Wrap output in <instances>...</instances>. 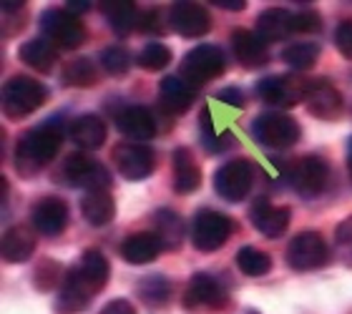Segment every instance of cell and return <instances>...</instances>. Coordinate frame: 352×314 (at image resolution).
<instances>
[{
	"instance_id": "obj_1",
	"label": "cell",
	"mask_w": 352,
	"mask_h": 314,
	"mask_svg": "<svg viewBox=\"0 0 352 314\" xmlns=\"http://www.w3.org/2000/svg\"><path fill=\"white\" fill-rule=\"evenodd\" d=\"M66 128L68 126H63L60 118H51V121H45V124L23 133L18 144H15L13 154V164L18 168V174L25 176V179L41 174L60 151Z\"/></svg>"
},
{
	"instance_id": "obj_2",
	"label": "cell",
	"mask_w": 352,
	"mask_h": 314,
	"mask_svg": "<svg viewBox=\"0 0 352 314\" xmlns=\"http://www.w3.org/2000/svg\"><path fill=\"white\" fill-rule=\"evenodd\" d=\"M252 139L262 144L264 148H292L302 136V128L297 118H292L285 111H264L252 121Z\"/></svg>"
},
{
	"instance_id": "obj_3",
	"label": "cell",
	"mask_w": 352,
	"mask_h": 314,
	"mask_svg": "<svg viewBox=\"0 0 352 314\" xmlns=\"http://www.w3.org/2000/svg\"><path fill=\"white\" fill-rule=\"evenodd\" d=\"M45 98H48V88L30 76H15L3 86V111L13 121L36 113L45 103Z\"/></svg>"
},
{
	"instance_id": "obj_4",
	"label": "cell",
	"mask_w": 352,
	"mask_h": 314,
	"mask_svg": "<svg viewBox=\"0 0 352 314\" xmlns=\"http://www.w3.org/2000/svg\"><path fill=\"white\" fill-rule=\"evenodd\" d=\"M232 232H234V221L227 214L214 212V209H201L191 219V244L204 254H212L219 247H224Z\"/></svg>"
},
{
	"instance_id": "obj_5",
	"label": "cell",
	"mask_w": 352,
	"mask_h": 314,
	"mask_svg": "<svg viewBox=\"0 0 352 314\" xmlns=\"http://www.w3.org/2000/svg\"><path fill=\"white\" fill-rule=\"evenodd\" d=\"M227 68V58H224V51L219 45L204 43L191 48L182 60V78L186 83H191L194 88H199L201 83H209V80L219 78Z\"/></svg>"
},
{
	"instance_id": "obj_6",
	"label": "cell",
	"mask_w": 352,
	"mask_h": 314,
	"mask_svg": "<svg viewBox=\"0 0 352 314\" xmlns=\"http://www.w3.org/2000/svg\"><path fill=\"white\" fill-rule=\"evenodd\" d=\"M41 30H43V38H48L56 48H66V51H74L86 41L83 21L68 10H45L41 15Z\"/></svg>"
},
{
	"instance_id": "obj_7",
	"label": "cell",
	"mask_w": 352,
	"mask_h": 314,
	"mask_svg": "<svg viewBox=\"0 0 352 314\" xmlns=\"http://www.w3.org/2000/svg\"><path fill=\"white\" fill-rule=\"evenodd\" d=\"M307 83L309 78H300V76H267L257 83V96L267 106H272V111L292 109L305 101Z\"/></svg>"
},
{
	"instance_id": "obj_8",
	"label": "cell",
	"mask_w": 352,
	"mask_h": 314,
	"mask_svg": "<svg viewBox=\"0 0 352 314\" xmlns=\"http://www.w3.org/2000/svg\"><path fill=\"white\" fill-rule=\"evenodd\" d=\"M330 262V249L322 234L317 232H300L287 247V264L294 271H315Z\"/></svg>"
},
{
	"instance_id": "obj_9",
	"label": "cell",
	"mask_w": 352,
	"mask_h": 314,
	"mask_svg": "<svg viewBox=\"0 0 352 314\" xmlns=\"http://www.w3.org/2000/svg\"><path fill=\"white\" fill-rule=\"evenodd\" d=\"M289 181H292V189L302 199L320 197L327 189V181H330V164L322 156H315V154L302 156L289 168Z\"/></svg>"
},
{
	"instance_id": "obj_10",
	"label": "cell",
	"mask_w": 352,
	"mask_h": 314,
	"mask_svg": "<svg viewBox=\"0 0 352 314\" xmlns=\"http://www.w3.org/2000/svg\"><path fill=\"white\" fill-rule=\"evenodd\" d=\"M252 181H254V166H252V161L234 159L217 168V174H214V191L224 201L236 204V201H242L250 194Z\"/></svg>"
},
{
	"instance_id": "obj_11",
	"label": "cell",
	"mask_w": 352,
	"mask_h": 314,
	"mask_svg": "<svg viewBox=\"0 0 352 314\" xmlns=\"http://www.w3.org/2000/svg\"><path fill=\"white\" fill-rule=\"evenodd\" d=\"M63 174L71 186L86 191H109L111 171L88 154H71L63 164Z\"/></svg>"
},
{
	"instance_id": "obj_12",
	"label": "cell",
	"mask_w": 352,
	"mask_h": 314,
	"mask_svg": "<svg viewBox=\"0 0 352 314\" xmlns=\"http://www.w3.org/2000/svg\"><path fill=\"white\" fill-rule=\"evenodd\" d=\"M113 164L126 181H144L154 174L156 156L148 146L131 141V144H118L113 148Z\"/></svg>"
},
{
	"instance_id": "obj_13",
	"label": "cell",
	"mask_w": 352,
	"mask_h": 314,
	"mask_svg": "<svg viewBox=\"0 0 352 314\" xmlns=\"http://www.w3.org/2000/svg\"><path fill=\"white\" fill-rule=\"evenodd\" d=\"M229 302V294L224 289L219 279L206 274V271H199L189 279L186 284V292H184V307L186 309H197V307H214L219 309Z\"/></svg>"
},
{
	"instance_id": "obj_14",
	"label": "cell",
	"mask_w": 352,
	"mask_h": 314,
	"mask_svg": "<svg viewBox=\"0 0 352 314\" xmlns=\"http://www.w3.org/2000/svg\"><path fill=\"white\" fill-rule=\"evenodd\" d=\"M169 25L184 38H201L212 30V15L199 3H174L169 10Z\"/></svg>"
},
{
	"instance_id": "obj_15",
	"label": "cell",
	"mask_w": 352,
	"mask_h": 314,
	"mask_svg": "<svg viewBox=\"0 0 352 314\" xmlns=\"http://www.w3.org/2000/svg\"><path fill=\"white\" fill-rule=\"evenodd\" d=\"M94 297H96V289L83 279L78 267H74V269H68V274L63 277V284H60L58 297H56V312L81 314L83 309L91 304Z\"/></svg>"
},
{
	"instance_id": "obj_16",
	"label": "cell",
	"mask_w": 352,
	"mask_h": 314,
	"mask_svg": "<svg viewBox=\"0 0 352 314\" xmlns=\"http://www.w3.org/2000/svg\"><path fill=\"white\" fill-rule=\"evenodd\" d=\"M305 103H307L309 113L322 121H335L342 111V96L330 78H309Z\"/></svg>"
},
{
	"instance_id": "obj_17",
	"label": "cell",
	"mask_w": 352,
	"mask_h": 314,
	"mask_svg": "<svg viewBox=\"0 0 352 314\" xmlns=\"http://www.w3.org/2000/svg\"><path fill=\"white\" fill-rule=\"evenodd\" d=\"M116 128L131 141H148L156 136V118L146 106H124L113 113Z\"/></svg>"
},
{
	"instance_id": "obj_18",
	"label": "cell",
	"mask_w": 352,
	"mask_h": 314,
	"mask_svg": "<svg viewBox=\"0 0 352 314\" xmlns=\"http://www.w3.org/2000/svg\"><path fill=\"white\" fill-rule=\"evenodd\" d=\"M33 229L43 236H58L68 224V204L60 197H45L33 206Z\"/></svg>"
},
{
	"instance_id": "obj_19",
	"label": "cell",
	"mask_w": 352,
	"mask_h": 314,
	"mask_svg": "<svg viewBox=\"0 0 352 314\" xmlns=\"http://www.w3.org/2000/svg\"><path fill=\"white\" fill-rule=\"evenodd\" d=\"M289 219H292V214L287 206H274L267 199H257L250 209V221L267 239H279L285 234L287 227H289Z\"/></svg>"
},
{
	"instance_id": "obj_20",
	"label": "cell",
	"mask_w": 352,
	"mask_h": 314,
	"mask_svg": "<svg viewBox=\"0 0 352 314\" xmlns=\"http://www.w3.org/2000/svg\"><path fill=\"white\" fill-rule=\"evenodd\" d=\"M197 88L186 83L182 76H166L159 86V103L169 116H182L191 109Z\"/></svg>"
},
{
	"instance_id": "obj_21",
	"label": "cell",
	"mask_w": 352,
	"mask_h": 314,
	"mask_svg": "<svg viewBox=\"0 0 352 314\" xmlns=\"http://www.w3.org/2000/svg\"><path fill=\"white\" fill-rule=\"evenodd\" d=\"M232 53H234V58L242 66H250V68L264 66L270 60V48H267V43H264L254 30L236 28L232 33Z\"/></svg>"
},
{
	"instance_id": "obj_22",
	"label": "cell",
	"mask_w": 352,
	"mask_h": 314,
	"mask_svg": "<svg viewBox=\"0 0 352 314\" xmlns=\"http://www.w3.org/2000/svg\"><path fill=\"white\" fill-rule=\"evenodd\" d=\"M36 229L30 227H10L3 234V259L8 264H23L28 262L33 251H36Z\"/></svg>"
},
{
	"instance_id": "obj_23",
	"label": "cell",
	"mask_w": 352,
	"mask_h": 314,
	"mask_svg": "<svg viewBox=\"0 0 352 314\" xmlns=\"http://www.w3.org/2000/svg\"><path fill=\"white\" fill-rule=\"evenodd\" d=\"M171 168H174V191L176 194H191V191L199 189L201 183V168H199L197 159L191 156L189 148H176L174 156H171Z\"/></svg>"
},
{
	"instance_id": "obj_24",
	"label": "cell",
	"mask_w": 352,
	"mask_h": 314,
	"mask_svg": "<svg viewBox=\"0 0 352 314\" xmlns=\"http://www.w3.org/2000/svg\"><path fill=\"white\" fill-rule=\"evenodd\" d=\"M68 133H71L76 146L91 151V148L103 146V141H106V124L98 116H94V113H86V116H78L68 124Z\"/></svg>"
},
{
	"instance_id": "obj_25",
	"label": "cell",
	"mask_w": 352,
	"mask_h": 314,
	"mask_svg": "<svg viewBox=\"0 0 352 314\" xmlns=\"http://www.w3.org/2000/svg\"><path fill=\"white\" fill-rule=\"evenodd\" d=\"M162 241L154 232H139V234H131L129 239H124L121 256L129 264H148L162 254Z\"/></svg>"
},
{
	"instance_id": "obj_26",
	"label": "cell",
	"mask_w": 352,
	"mask_h": 314,
	"mask_svg": "<svg viewBox=\"0 0 352 314\" xmlns=\"http://www.w3.org/2000/svg\"><path fill=\"white\" fill-rule=\"evenodd\" d=\"M18 56L28 68H36L38 74H51L56 60H58V51H56V45L48 38H30V41H25L21 45Z\"/></svg>"
},
{
	"instance_id": "obj_27",
	"label": "cell",
	"mask_w": 352,
	"mask_h": 314,
	"mask_svg": "<svg viewBox=\"0 0 352 314\" xmlns=\"http://www.w3.org/2000/svg\"><path fill=\"white\" fill-rule=\"evenodd\" d=\"M81 214L91 227H106L116 216V201L111 191H86L81 199Z\"/></svg>"
},
{
	"instance_id": "obj_28",
	"label": "cell",
	"mask_w": 352,
	"mask_h": 314,
	"mask_svg": "<svg viewBox=\"0 0 352 314\" xmlns=\"http://www.w3.org/2000/svg\"><path fill=\"white\" fill-rule=\"evenodd\" d=\"M264 43L282 41L292 33V13L285 8H270L257 18V30H254Z\"/></svg>"
},
{
	"instance_id": "obj_29",
	"label": "cell",
	"mask_w": 352,
	"mask_h": 314,
	"mask_svg": "<svg viewBox=\"0 0 352 314\" xmlns=\"http://www.w3.org/2000/svg\"><path fill=\"white\" fill-rule=\"evenodd\" d=\"M101 10L106 15V21L111 23V28L116 30L118 36H129L141 21L136 3H131V0H118V3L106 0V3H101Z\"/></svg>"
},
{
	"instance_id": "obj_30",
	"label": "cell",
	"mask_w": 352,
	"mask_h": 314,
	"mask_svg": "<svg viewBox=\"0 0 352 314\" xmlns=\"http://www.w3.org/2000/svg\"><path fill=\"white\" fill-rule=\"evenodd\" d=\"M154 234L159 236L164 249H179L184 241V219L171 209H159L154 214Z\"/></svg>"
},
{
	"instance_id": "obj_31",
	"label": "cell",
	"mask_w": 352,
	"mask_h": 314,
	"mask_svg": "<svg viewBox=\"0 0 352 314\" xmlns=\"http://www.w3.org/2000/svg\"><path fill=\"white\" fill-rule=\"evenodd\" d=\"M78 271H81L83 279H86L98 294L103 292V287L109 284V274H111L109 259H106L101 251H96V249L83 251L81 262H78Z\"/></svg>"
},
{
	"instance_id": "obj_32",
	"label": "cell",
	"mask_w": 352,
	"mask_h": 314,
	"mask_svg": "<svg viewBox=\"0 0 352 314\" xmlns=\"http://www.w3.org/2000/svg\"><path fill=\"white\" fill-rule=\"evenodd\" d=\"M136 292H139L144 304H148V307H162L171 297V282L166 277H162V274H148V277L139 279Z\"/></svg>"
},
{
	"instance_id": "obj_33",
	"label": "cell",
	"mask_w": 352,
	"mask_h": 314,
	"mask_svg": "<svg viewBox=\"0 0 352 314\" xmlns=\"http://www.w3.org/2000/svg\"><path fill=\"white\" fill-rule=\"evenodd\" d=\"M236 267L247 277H264L272 269V259L257 247H242L236 251Z\"/></svg>"
},
{
	"instance_id": "obj_34",
	"label": "cell",
	"mask_w": 352,
	"mask_h": 314,
	"mask_svg": "<svg viewBox=\"0 0 352 314\" xmlns=\"http://www.w3.org/2000/svg\"><path fill=\"white\" fill-rule=\"evenodd\" d=\"M282 58H285L287 66L294 68V71H307V68L315 66L317 58H320V45L309 43V41H305V43H292L285 48Z\"/></svg>"
},
{
	"instance_id": "obj_35",
	"label": "cell",
	"mask_w": 352,
	"mask_h": 314,
	"mask_svg": "<svg viewBox=\"0 0 352 314\" xmlns=\"http://www.w3.org/2000/svg\"><path fill=\"white\" fill-rule=\"evenodd\" d=\"M96 80H98V71H96L94 60L76 58L74 63H68V66L63 68V83H66V86L86 88V86H94Z\"/></svg>"
},
{
	"instance_id": "obj_36",
	"label": "cell",
	"mask_w": 352,
	"mask_h": 314,
	"mask_svg": "<svg viewBox=\"0 0 352 314\" xmlns=\"http://www.w3.org/2000/svg\"><path fill=\"white\" fill-rule=\"evenodd\" d=\"M136 63H139L144 71L156 74V71H164V68L171 63V51L164 43H148L141 48Z\"/></svg>"
},
{
	"instance_id": "obj_37",
	"label": "cell",
	"mask_w": 352,
	"mask_h": 314,
	"mask_svg": "<svg viewBox=\"0 0 352 314\" xmlns=\"http://www.w3.org/2000/svg\"><path fill=\"white\" fill-rule=\"evenodd\" d=\"M101 68L109 76H126L131 68V53L124 45H109L101 53Z\"/></svg>"
},
{
	"instance_id": "obj_38",
	"label": "cell",
	"mask_w": 352,
	"mask_h": 314,
	"mask_svg": "<svg viewBox=\"0 0 352 314\" xmlns=\"http://www.w3.org/2000/svg\"><path fill=\"white\" fill-rule=\"evenodd\" d=\"M201 139H204V146L209 154H221L224 148H227V141L229 136L227 133H217L212 124V116H209V111L201 113Z\"/></svg>"
},
{
	"instance_id": "obj_39",
	"label": "cell",
	"mask_w": 352,
	"mask_h": 314,
	"mask_svg": "<svg viewBox=\"0 0 352 314\" xmlns=\"http://www.w3.org/2000/svg\"><path fill=\"white\" fill-rule=\"evenodd\" d=\"M322 30V18L317 10H300L292 13V33H320Z\"/></svg>"
},
{
	"instance_id": "obj_40",
	"label": "cell",
	"mask_w": 352,
	"mask_h": 314,
	"mask_svg": "<svg viewBox=\"0 0 352 314\" xmlns=\"http://www.w3.org/2000/svg\"><path fill=\"white\" fill-rule=\"evenodd\" d=\"M58 274H60V267L51 259H43L41 262V269L36 271V284L41 287V292H51L56 282H58Z\"/></svg>"
},
{
	"instance_id": "obj_41",
	"label": "cell",
	"mask_w": 352,
	"mask_h": 314,
	"mask_svg": "<svg viewBox=\"0 0 352 314\" xmlns=\"http://www.w3.org/2000/svg\"><path fill=\"white\" fill-rule=\"evenodd\" d=\"M335 45H338V51L347 60H352V21H342L338 25V30H335Z\"/></svg>"
},
{
	"instance_id": "obj_42",
	"label": "cell",
	"mask_w": 352,
	"mask_h": 314,
	"mask_svg": "<svg viewBox=\"0 0 352 314\" xmlns=\"http://www.w3.org/2000/svg\"><path fill=\"white\" fill-rule=\"evenodd\" d=\"M335 241H338L340 249H345L352 254V216H347L345 221H340L338 229H335Z\"/></svg>"
},
{
	"instance_id": "obj_43",
	"label": "cell",
	"mask_w": 352,
	"mask_h": 314,
	"mask_svg": "<svg viewBox=\"0 0 352 314\" xmlns=\"http://www.w3.org/2000/svg\"><path fill=\"white\" fill-rule=\"evenodd\" d=\"M139 28L144 33H164V23H162V15L156 13V10H148V13L141 15L139 21Z\"/></svg>"
},
{
	"instance_id": "obj_44",
	"label": "cell",
	"mask_w": 352,
	"mask_h": 314,
	"mask_svg": "<svg viewBox=\"0 0 352 314\" xmlns=\"http://www.w3.org/2000/svg\"><path fill=\"white\" fill-rule=\"evenodd\" d=\"M98 314H136V309L129 300H111Z\"/></svg>"
},
{
	"instance_id": "obj_45",
	"label": "cell",
	"mask_w": 352,
	"mask_h": 314,
	"mask_svg": "<svg viewBox=\"0 0 352 314\" xmlns=\"http://www.w3.org/2000/svg\"><path fill=\"white\" fill-rule=\"evenodd\" d=\"M217 98H219V101H224V103H229V106H234V109H242V106H244V96H242V91H239V88H224Z\"/></svg>"
},
{
	"instance_id": "obj_46",
	"label": "cell",
	"mask_w": 352,
	"mask_h": 314,
	"mask_svg": "<svg viewBox=\"0 0 352 314\" xmlns=\"http://www.w3.org/2000/svg\"><path fill=\"white\" fill-rule=\"evenodd\" d=\"M212 5L224 8V10H244L247 3L244 0H212Z\"/></svg>"
},
{
	"instance_id": "obj_47",
	"label": "cell",
	"mask_w": 352,
	"mask_h": 314,
	"mask_svg": "<svg viewBox=\"0 0 352 314\" xmlns=\"http://www.w3.org/2000/svg\"><path fill=\"white\" fill-rule=\"evenodd\" d=\"M88 8H91V3H68V13L78 15V13H83V10H88Z\"/></svg>"
},
{
	"instance_id": "obj_48",
	"label": "cell",
	"mask_w": 352,
	"mask_h": 314,
	"mask_svg": "<svg viewBox=\"0 0 352 314\" xmlns=\"http://www.w3.org/2000/svg\"><path fill=\"white\" fill-rule=\"evenodd\" d=\"M347 171H350V181H352V136L347 141Z\"/></svg>"
},
{
	"instance_id": "obj_49",
	"label": "cell",
	"mask_w": 352,
	"mask_h": 314,
	"mask_svg": "<svg viewBox=\"0 0 352 314\" xmlns=\"http://www.w3.org/2000/svg\"><path fill=\"white\" fill-rule=\"evenodd\" d=\"M244 314H259L257 309H250V312H244Z\"/></svg>"
}]
</instances>
